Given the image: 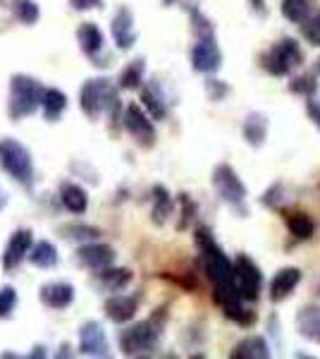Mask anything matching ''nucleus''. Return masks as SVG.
Instances as JSON below:
<instances>
[{
	"label": "nucleus",
	"mask_w": 320,
	"mask_h": 359,
	"mask_svg": "<svg viewBox=\"0 0 320 359\" xmlns=\"http://www.w3.org/2000/svg\"><path fill=\"white\" fill-rule=\"evenodd\" d=\"M318 89V82L313 74H301V77H294L292 82H289V91L292 94H301V96H313Z\"/></svg>",
	"instance_id": "35"
},
{
	"label": "nucleus",
	"mask_w": 320,
	"mask_h": 359,
	"mask_svg": "<svg viewBox=\"0 0 320 359\" xmlns=\"http://www.w3.org/2000/svg\"><path fill=\"white\" fill-rule=\"evenodd\" d=\"M206 94L213 103H220V101H225L227 94H230V84L223 82V79L208 77L206 79Z\"/></svg>",
	"instance_id": "36"
},
{
	"label": "nucleus",
	"mask_w": 320,
	"mask_h": 359,
	"mask_svg": "<svg viewBox=\"0 0 320 359\" xmlns=\"http://www.w3.org/2000/svg\"><path fill=\"white\" fill-rule=\"evenodd\" d=\"M79 352L86 357H110V343L98 321H86L79 328Z\"/></svg>",
	"instance_id": "10"
},
{
	"label": "nucleus",
	"mask_w": 320,
	"mask_h": 359,
	"mask_svg": "<svg viewBox=\"0 0 320 359\" xmlns=\"http://www.w3.org/2000/svg\"><path fill=\"white\" fill-rule=\"evenodd\" d=\"M280 10L287 22L301 25V22H306L308 15L313 13V5H311V0H282Z\"/></svg>",
	"instance_id": "29"
},
{
	"label": "nucleus",
	"mask_w": 320,
	"mask_h": 359,
	"mask_svg": "<svg viewBox=\"0 0 320 359\" xmlns=\"http://www.w3.org/2000/svg\"><path fill=\"white\" fill-rule=\"evenodd\" d=\"M189 22H191V32H194L196 39H201V36H215L213 22L208 20V17L203 15L201 10L196 8V5H191V8H189Z\"/></svg>",
	"instance_id": "32"
},
{
	"label": "nucleus",
	"mask_w": 320,
	"mask_h": 359,
	"mask_svg": "<svg viewBox=\"0 0 320 359\" xmlns=\"http://www.w3.org/2000/svg\"><path fill=\"white\" fill-rule=\"evenodd\" d=\"M77 264L79 266H84V269H89V271H103V269H108V266H113L115 264V249L110 247V245H103V242H84L79 249H77Z\"/></svg>",
	"instance_id": "11"
},
{
	"label": "nucleus",
	"mask_w": 320,
	"mask_h": 359,
	"mask_svg": "<svg viewBox=\"0 0 320 359\" xmlns=\"http://www.w3.org/2000/svg\"><path fill=\"white\" fill-rule=\"evenodd\" d=\"M17 309V290L13 285L0 287V318H10Z\"/></svg>",
	"instance_id": "34"
},
{
	"label": "nucleus",
	"mask_w": 320,
	"mask_h": 359,
	"mask_svg": "<svg viewBox=\"0 0 320 359\" xmlns=\"http://www.w3.org/2000/svg\"><path fill=\"white\" fill-rule=\"evenodd\" d=\"M67 111V94L57 86H46L41 96V113L48 123H57Z\"/></svg>",
	"instance_id": "20"
},
{
	"label": "nucleus",
	"mask_w": 320,
	"mask_h": 359,
	"mask_svg": "<svg viewBox=\"0 0 320 359\" xmlns=\"http://www.w3.org/2000/svg\"><path fill=\"white\" fill-rule=\"evenodd\" d=\"M0 168L8 172L15 182L22 187H32L34 184V161L32 154L25 144H20L13 137L0 139Z\"/></svg>",
	"instance_id": "5"
},
{
	"label": "nucleus",
	"mask_w": 320,
	"mask_h": 359,
	"mask_svg": "<svg viewBox=\"0 0 320 359\" xmlns=\"http://www.w3.org/2000/svg\"><path fill=\"white\" fill-rule=\"evenodd\" d=\"M13 15L17 22H22V25L32 27L39 22L41 17V8L34 0H13Z\"/></svg>",
	"instance_id": "31"
},
{
	"label": "nucleus",
	"mask_w": 320,
	"mask_h": 359,
	"mask_svg": "<svg viewBox=\"0 0 320 359\" xmlns=\"http://www.w3.org/2000/svg\"><path fill=\"white\" fill-rule=\"evenodd\" d=\"M191 69L201 74H215L220 67H223V50L218 46V39L215 36H201L196 39V43L191 46Z\"/></svg>",
	"instance_id": "9"
},
{
	"label": "nucleus",
	"mask_w": 320,
	"mask_h": 359,
	"mask_svg": "<svg viewBox=\"0 0 320 359\" xmlns=\"http://www.w3.org/2000/svg\"><path fill=\"white\" fill-rule=\"evenodd\" d=\"M280 211L292 237H296V240H311L316 235V221L306 211H289V208H280Z\"/></svg>",
	"instance_id": "19"
},
{
	"label": "nucleus",
	"mask_w": 320,
	"mask_h": 359,
	"mask_svg": "<svg viewBox=\"0 0 320 359\" xmlns=\"http://www.w3.org/2000/svg\"><path fill=\"white\" fill-rule=\"evenodd\" d=\"M153 208H151V221L155 225H165L167 218L172 216L174 204H172V196L167 192L165 184H153Z\"/></svg>",
	"instance_id": "26"
},
{
	"label": "nucleus",
	"mask_w": 320,
	"mask_h": 359,
	"mask_svg": "<svg viewBox=\"0 0 320 359\" xmlns=\"http://www.w3.org/2000/svg\"><path fill=\"white\" fill-rule=\"evenodd\" d=\"M249 5L253 8V13L256 15H260L263 17L265 13H267V8H265V0H249Z\"/></svg>",
	"instance_id": "40"
},
{
	"label": "nucleus",
	"mask_w": 320,
	"mask_h": 359,
	"mask_svg": "<svg viewBox=\"0 0 320 359\" xmlns=\"http://www.w3.org/2000/svg\"><path fill=\"white\" fill-rule=\"evenodd\" d=\"M318 72H320V57H318Z\"/></svg>",
	"instance_id": "43"
},
{
	"label": "nucleus",
	"mask_w": 320,
	"mask_h": 359,
	"mask_svg": "<svg viewBox=\"0 0 320 359\" xmlns=\"http://www.w3.org/2000/svg\"><path fill=\"white\" fill-rule=\"evenodd\" d=\"M72 10L77 13H89V10H101L103 8V0H69Z\"/></svg>",
	"instance_id": "39"
},
{
	"label": "nucleus",
	"mask_w": 320,
	"mask_h": 359,
	"mask_svg": "<svg viewBox=\"0 0 320 359\" xmlns=\"http://www.w3.org/2000/svg\"><path fill=\"white\" fill-rule=\"evenodd\" d=\"M301 32H304V39L308 43L320 48V8L308 15L306 22H301Z\"/></svg>",
	"instance_id": "33"
},
{
	"label": "nucleus",
	"mask_w": 320,
	"mask_h": 359,
	"mask_svg": "<svg viewBox=\"0 0 320 359\" xmlns=\"http://www.w3.org/2000/svg\"><path fill=\"white\" fill-rule=\"evenodd\" d=\"M174 3V0H165V5H172Z\"/></svg>",
	"instance_id": "42"
},
{
	"label": "nucleus",
	"mask_w": 320,
	"mask_h": 359,
	"mask_svg": "<svg viewBox=\"0 0 320 359\" xmlns=\"http://www.w3.org/2000/svg\"><path fill=\"white\" fill-rule=\"evenodd\" d=\"M60 201L74 216H81L89 208V194L77 182H60Z\"/></svg>",
	"instance_id": "24"
},
{
	"label": "nucleus",
	"mask_w": 320,
	"mask_h": 359,
	"mask_svg": "<svg viewBox=\"0 0 320 359\" xmlns=\"http://www.w3.org/2000/svg\"><path fill=\"white\" fill-rule=\"evenodd\" d=\"M132 278L134 273L130 269H113V266H108V269H103V271H96L98 285L106 292H122L132 283Z\"/></svg>",
	"instance_id": "25"
},
{
	"label": "nucleus",
	"mask_w": 320,
	"mask_h": 359,
	"mask_svg": "<svg viewBox=\"0 0 320 359\" xmlns=\"http://www.w3.org/2000/svg\"><path fill=\"white\" fill-rule=\"evenodd\" d=\"M296 331L301 338L320 345V306L308 304L296 314Z\"/></svg>",
	"instance_id": "23"
},
{
	"label": "nucleus",
	"mask_w": 320,
	"mask_h": 359,
	"mask_svg": "<svg viewBox=\"0 0 320 359\" xmlns=\"http://www.w3.org/2000/svg\"><path fill=\"white\" fill-rule=\"evenodd\" d=\"M144 74H146V60L144 57H137V60L127 62L125 69L120 72V79H118V86L120 89H139L144 84Z\"/></svg>",
	"instance_id": "28"
},
{
	"label": "nucleus",
	"mask_w": 320,
	"mask_h": 359,
	"mask_svg": "<svg viewBox=\"0 0 320 359\" xmlns=\"http://www.w3.org/2000/svg\"><path fill=\"white\" fill-rule=\"evenodd\" d=\"M306 115H308V120L320 130V101L318 98L306 96Z\"/></svg>",
	"instance_id": "38"
},
{
	"label": "nucleus",
	"mask_w": 320,
	"mask_h": 359,
	"mask_svg": "<svg viewBox=\"0 0 320 359\" xmlns=\"http://www.w3.org/2000/svg\"><path fill=\"white\" fill-rule=\"evenodd\" d=\"M122 123H125V130L134 137V142L144 149H151L155 144V127L151 115L144 111L139 103H130L122 113Z\"/></svg>",
	"instance_id": "8"
},
{
	"label": "nucleus",
	"mask_w": 320,
	"mask_h": 359,
	"mask_svg": "<svg viewBox=\"0 0 320 359\" xmlns=\"http://www.w3.org/2000/svg\"><path fill=\"white\" fill-rule=\"evenodd\" d=\"M167 321V311L155 309L146 321H139L120 333V350L125 357H151L160 343L162 328Z\"/></svg>",
	"instance_id": "1"
},
{
	"label": "nucleus",
	"mask_w": 320,
	"mask_h": 359,
	"mask_svg": "<svg viewBox=\"0 0 320 359\" xmlns=\"http://www.w3.org/2000/svg\"><path fill=\"white\" fill-rule=\"evenodd\" d=\"M77 41H79V48L84 55L94 57L103 50V46H106V39H103V32L98 29V25L94 22H84L79 29H77Z\"/></svg>",
	"instance_id": "22"
},
{
	"label": "nucleus",
	"mask_w": 320,
	"mask_h": 359,
	"mask_svg": "<svg viewBox=\"0 0 320 359\" xmlns=\"http://www.w3.org/2000/svg\"><path fill=\"white\" fill-rule=\"evenodd\" d=\"M141 108L151 115V120H165L167 118V101L158 89V84H141Z\"/></svg>",
	"instance_id": "21"
},
{
	"label": "nucleus",
	"mask_w": 320,
	"mask_h": 359,
	"mask_svg": "<svg viewBox=\"0 0 320 359\" xmlns=\"http://www.w3.org/2000/svg\"><path fill=\"white\" fill-rule=\"evenodd\" d=\"M103 309H106V316L113 323H130L139 311V297L115 292L113 297L106 299V306H103Z\"/></svg>",
	"instance_id": "15"
},
{
	"label": "nucleus",
	"mask_w": 320,
	"mask_h": 359,
	"mask_svg": "<svg viewBox=\"0 0 320 359\" xmlns=\"http://www.w3.org/2000/svg\"><path fill=\"white\" fill-rule=\"evenodd\" d=\"M39 297L48 309L62 311L74 302V285H69L65 280L46 283V285L39 290Z\"/></svg>",
	"instance_id": "14"
},
{
	"label": "nucleus",
	"mask_w": 320,
	"mask_h": 359,
	"mask_svg": "<svg viewBox=\"0 0 320 359\" xmlns=\"http://www.w3.org/2000/svg\"><path fill=\"white\" fill-rule=\"evenodd\" d=\"M211 182H213L215 194H218L232 211L239 213L242 218L249 216V206H246L249 189H246V184L242 182V177L237 175L235 168L227 165V163H218L213 168Z\"/></svg>",
	"instance_id": "4"
},
{
	"label": "nucleus",
	"mask_w": 320,
	"mask_h": 359,
	"mask_svg": "<svg viewBox=\"0 0 320 359\" xmlns=\"http://www.w3.org/2000/svg\"><path fill=\"white\" fill-rule=\"evenodd\" d=\"M5 206H8V194L0 189V208H5Z\"/></svg>",
	"instance_id": "41"
},
{
	"label": "nucleus",
	"mask_w": 320,
	"mask_h": 359,
	"mask_svg": "<svg viewBox=\"0 0 320 359\" xmlns=\"http://www.w3.org/2000/svg\"><path fill=\"white\" fill-rule=\"evenodd\" d=\"M260 65L267 74L272 77H284L289 74L294 67H301L304 65V50L296 39H282L272 46L270 50H265L263 57H260Z\"/></svg>",
	"instance_id": "6"
},
{
	"label": "nucleus",
	"mask_w": 320,
	"mask_h": 359,
	"mask_svg": "<svg viewBox=\"0 0 320 359\" xmlns=\"http://www.w3.org/2000/svg\"><path fill=\"white\" fill-rule=\"evenodd\" d=\"M267 132H270V120H267L265 113H249L246 120H244V127H242V135H244V142L249 144L251 149H260L267 139Z\"/></svg>",
	"instance_id": "17"
},
{
	"label": "nucleus",
	"mask_w": 320,
	"mask_h": 359,
	"mask_svg": "<svg viewBox=\"0 0 320 359\" xmlns=\"http://www.w3.org/2000/svg\"><path fill=\"white\" fill-rule=\"evenodd\" d=\"M62 237H67V240H72V242H94L101 237V230L94 228V225H86V223H67V225H62Z\"/></svg>",
	"instance_id": "30"
},
{
	"label": "nucleus",
	"mask_w": 320,
	"mask_h": 359,
	"mask_svg": "<svg viewBox=\"0 0 320 359\" xmlns=\"http://www.w3.org/2000/svg\"><path fill=\"white\" fill-rule=\"evenodd\" d=\"M32 245H34L32 230H29V228L15 230L13 237L8 240V247H5V252H3V271H5V273H13V271L20 269L22 262L27 259Z\"/></svg>",
	"instance_id": "12"
},
{
	"label": "nucleus",
	"mask_w": 320,
	"mask_h": 359,
	"mask_svg": "<svg viewBox=\"0 0 320 359\" xmlns=\"http://www.w3.org/2000/svg\"><path fill=\"white\" fill-rule=\"evenodd\" d=\"M179 204H182V223H179V228H187L189 221L194 218V213H196V206H194V201L189 199V194H179Z\"/></svg>",
	"instance_id": "37"
},
{
	"label": "nucleus",
	"mask_w": 320,
	"mask_h": 359,
	"mask_svg": "<svg viewBox=\"0 0 320 359\" xmlns=\"http://www.w3.org/2000/svg\"><path fill=\"white\" fill-rule=\"evenodd\" d=\"M110 34H113V41L120 50H132L134 48V43H137V27H134V15L127 5L118 8V13L113 15Z\"/></svg>",
	"instance_id": "13"
},
{
	"label": "nucleus",
	"mask_w": 320,
	"mask_h": 359,
	"mask_svg": "<svg viewBox=\"0 0 320 359\" xmlns=\"http://www.w3.org/2000/svg\"><path fill=\"white\" fill-rule=\"evenodd\" d=\"M232 273H235V290L242 302H256L263 287V273L256 262H251L246 254H237V259L232 262Z\"/></svg>",
	"instance_id": "7"
},
{
	"label": "nucleus",
	"mask_w": 320,
	"mask_h": 359,
	"mask_svg": "<svg viewBox=\"0 0 320 359\" xmlns=\"http://www.w3.org/2000/svg\"><path fill=\"white\" fill-rule=\"evenodd\" d=\"M46 86L29 74H13L10 77V101L8 115L13 120H25L41 108V96Z\"/></svg>",
	"instance_id": "3"
},
{
	"label": "nucleus",
	"mask_w": 320,
	"mask_h": 359,
	"mask_svg": "<svg viewBox=\"0 0 320 359\" xmlns=\"http://www.w3.org/2000/svg\"><path fill=\"white\" fill-rule=\"evenodd\" d=\"M79 108L86 118L96 120L101 113H108L110 118H120V98L115 86L110 84V79L106 77H96V79H86L79 89Z\"/></svg>",
	"instance_id": "2"
},
{
	"label": "nucleus",
	"mask_w": 320,
	"mask_h": 359,
	"mask_svg": "<svg viewBox=\"0 0 320 359\" xmlns=\"http://www.w3.org/2000/svg\"><path fill=\"white\" fill-rule=\"evenodd\" d=\"M301 283V271L296 266H284L277 271L270 280V299L272 302H284Z\"/></svg>",
	"instance_id": "16"
},
{
	"label": "nucleus",
	"mask_w": 320,
	"mask_h": 359,
	"mask_svg": "<svg viewBox=\"0 0 320 359\" xmlns=\"http://www.w3.org/2000/svg\"><path fill=\"white\" fill-rule=\"evenodd\" d=\"M27 259L36 266V269H53V266H57V262H60L57 249L53 247V242H48V240H39L36 245H32Z\"/></svg>",
	"instance_id": "27"
},
{
	"label": "nucleus",
	"mask_w": 320,
	"mask_h": 359,
	"mask_svg": "<svg viewBox=\"0 0 320 359\" xmlns=\"http://www.w3.org/2000/svg\"><path fill=\"white\" fill-rule=\"evenodd\" d=\"M270 345L263 335H249V338L239 340L230 352L232 359H270Z\"/></svg>",
	"instance_id": "18"
}]
</instances>
